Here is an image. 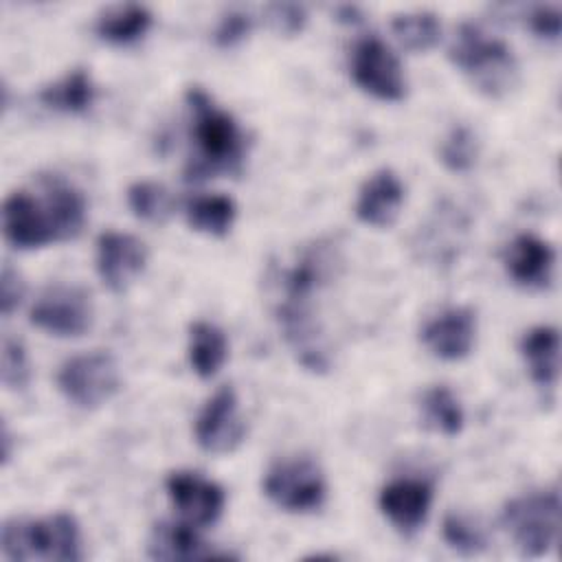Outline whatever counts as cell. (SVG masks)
I'll return each mask as SVG.
<instances>
[{
	"instance_id": "cell-12",
	"label": "cell",
	"mask_w": 562,
	"mask_h": 562,
	"mask_svg": "<svg viewBox=\"0 0 562 562\" xmlns=\"http://www.w3.org/2000/svg\"><path fill=\"white\" fill-rule=\"evenodd\" d=\"M145 244L119 231H105L97 237V272L112 292H123L145 270Z\"/></svg>"
},
{
	"instance_id": "cell-29",
	"label": "cell",
	"mask_w": 562,
	"mask_h": 562,
	"mask_svg": "<svg viewBox=\"0 0 562 562\" xmlns=\"http://www.w3.org/2000/svg\"><path fill=\"white\" fill-rule=\"evenodd\" d=\"M2 384L9 391H22L29 380H31V364H29V356L24 345L13 338V336H4L2 338Z\"/></svg>"
},
{
	"instance_id": "cell-18",
	"label": "cell",
	"mask_w": 562,
	"mask_h": 562,
	"mask_svg": "<svg viewBox=\"0 0 562 562\" xmlns=\"http://www.w3.org/2000/svg\"><path fill=\"white\" fill-rule=\"evenodd\" d=\"M147 555L151 560H206V558H226V553H215L198 533V527L180 520L156 522L149 542Z\"/></svg>"
},
{
	"instance_id": "cell-19",
	"label": "cell",
	"mask_w": 562,
	"mask_h": 562,
	"mask_svg": "<svg viewBox=\"0 0 562 562\" xmlns=\"http://www.w3.org/2000/svg\"><path fill=\"white\" fill-rule=\"evenodd\" d=\"M520 353L538 386H553L560 373V334L551 325H538L520 338Z\"/></svg>"
},
{
	"instance_id": "cell-32",
	"label": "cell",
	"mask_w": 562,
	"mask_h": 562,
	"mask_svg": "<svg viewBox=\"0 0 562 562\" xmlns=\"http://www.w3.org/2000/svg\"><path fill=\"white\" fill-rule=\"evenodd\" d=\"M529 29L544 40H558L562 31V13L553 4H536L527 13Z\"/></svg>"
},
{
	"instance_id": "cell-14",
	"label": "cell",
	"mask_w": 562,
	"mask_h": 562,
	"mask_svg": "<svg viewBox=\"0 0 562 562\" xmlns=\"http://www.w3.org/2000/svg\"><path fill=\"white\" fill-rule=\"evenodd\" d=\"M378 505L400 533L411 536L428 518L432 505V485L424 479H395L380 490Z\"/></svg>"
},
{
	"instance_id": "cell-22",
	"label": "cell",
	"mask_w": 562,
	"mask_h": 562,
	"mask_svg": "<svg viewBox=\"0 0 562 562\" xmlns=\"http://www.w3.org/2000/svg\"><path fill=\"white\" fill-rule=\"evenodd\" d=\"M37 97L50 110L66 114H83L94 103L97 88L83 68H75L59 81L44 86Z\"/></svg>"
},
{
	"instance_id": "cell-11",
	"label": "cell",
	"mask_w": 562,
	"mask_h": 562,
	"mask_svg": "<svg viewBox=\"0 0 562 562\" xmlns=\"http://www.w3.org/2000/svg\"><path fill=\"white\" fill-rule=\"evenodd\" d=\"M4 239L20 250L42 248L55 241V231L42 200L29 191H13L2 202Z\"/></svg>"
},
{
	"instance_id": "cell-5",
	"label": "cell",
	"mask_w": 562,
	"mask_h": 562,
	"mask_svg": "<svg viewBox=\"0 0 562 562\" xmlns=\"http://www.w3.org/2000/svg\"><path fill=\"white\" fill-rule=\"evenodd\" d=\"M121 384L119 364L112 353L90 351L68 358L57 371V386L64 397L81 408L105 404Z\"/></svg>"
},
{
	"instance_id": "cell-16",
	"label": "cell",
	"mask_w": 562,
	"mask_h": 562,
	"mask_svg": "<svg viewBox=\"0 0 562 562\" xmlns=\"http://www.w3.org/2000/svg\"><path fill=\"white\" fill-rule=\"evenodd\" d=\"M404 202V184L393 169L373 171L360 187L356 200V215L360 222L386 228L395 222Z\"/></svg>"
},
{
	"instance_id": "cell-15",
	"label": "cell",
	"mask_w": 562,
	"mask_h": 562,
	"mask_svg": "<svg viewBox=\"0 0 562 562\" xmlns=\"http://www.w3.org/2000/svg\"><path fill=\"white\" fill-rule=\"evenodd\" d=\"M555 263V250L549 241L538 235L520 233L505 250V268L509 277L531 290H542L551 283Z\"/></svg>"
},
{
	"instance_id": "cell-27",
	"label": "cell",
	"mask_w": 562,
	"mask_h": 562,
	"mask_svg": "<svg viewBox=\"0 0 562 562\" xmlns=\"http://www.w3.org/2000/svg\"><path fill=\"white\" fill-rule=\"evenodd\" d=\"M479 140L468 125H454L443 136L439 147V160L454 173H465L476 165Z\"/></svg>"
},
{
	"instance_id": "cell-17",
	"label": "cell",
	"mask_w": 562,
	"mask_h": 562,
	"mask_svg": "<svg viewBox=\"0 0 562 562\" xmlns=\"http://www.w3.org/2000/svg\"><path fill=\"white\" fill-rule=\"evenodd\" d=\"M40 184L44 191L42 202L55 231V241L77 237L86 224V200L81 191L55 173L42 176Z\"/></svg>"
},
{
	"instance_id": "cell-21",
	"label": "cell",
	"mask_w": 562,
	"mask_h": 562,
	"mask_svg": "<svg viewBox=\"0 0 562 562\" xmlns=\"http://www.w3.org/2000/svg\"><path fill=\"white\" fill-rule=\"evenodd\" d=\"M187 351H189L191 369L200 378L209 380L226 362L228 340H226L224 331L217 325H213L209 321H195L189 327V347H187Z\"/></svg>"
},
{
	"instance_id": "cell-1",
	"label": "cell",
	"mask_w": 562,
	"mask_h": 562,
	"mask_svg": "<svg viewBox=\"0 0 562 562\" xmlns=\"http://www.w3.org/2000/svg\"><path fill=\"white\" fill-rule=\"evenodd\" d=\"M184 101L191 112V138L195 143L184 178L202 180L217 173H237L246 156V136L233 114L217 108L200 86H191Z\"/></svg>"
},
{
	"instance_id": "cell-24",
	"label": "cell",
	"mask_w": 562,
	"mask_h": 562,
	"mask_svg": "<svg viewBox=\"0 0 562 562\" xmlns=\"http://www.w3.org/2000/svg\"><path fill=\"white\" fill-rule=\"evenodd\" d=\"M422 413H424L426 426L446 437H454L463 430V422H465L463 408L457 395L443 384H437L424 391Z\"/></svg>"
},
{
	"instance_id": "cell-20",
	"label": "cell",
	"mask_w": 562,
	"mask_h": 562,
	"mask_svg": "<svg viewBox=\"0 0 562 562\" xmlns=\"http://www.w3.org/2000/svg\"><path fill=\"white\" fill-rule=\"evenodd\" d=\"M151 11L136 2L114 4L99 13L94 22V31L101 40L110 44H134L138 42L151 26Z\"/></svg>"
},
{
	"instance_id": "cell-25",
	"label": "cell",
	"mask_w": 562,
	"mask_h": 562,
	"mask_svg": "<svg viewBox=\"0 0 562 562\" xmlns=\"http://www.w3.org/2000/svg\"><path fill=\"white\" fill-rule=\"evenodd\" d=\"M391 31L408 50H428L439 42L441 24L432 11H408L393 15Z\"/></svg>"
},
{
	"instance_id": "cell-4",
	"label": "cell",
	"mask_w": 562,
	"mask_h": 562,
	"mask_svg": "<svg viewBox=\"0 0 562 562\" xmlns=\"http://www.w3.org/2000/svg\"><path fill=\"white\" fill-rule=\"evenodd\" d=\"M516 549L525 558L544 555L560 531V492L540 490L512 498L501 516Z\"/></svg>"
},
{
	"instance_id": "cell-6",
	"label": "cell",
	"mask_w": 562,
	"mask_h": 562,
	"mask_svg": "<svg viewBox=\"0 0 562 562\" xmlns=\"http://www.w3.org/2000/svg\"><path fill=\"white\" fill-rule=\"evenodd\" d=\"M29 318L35 327L53 336H81L92 327L94 321L92 296L81 285L53 283L40 292L37 301L29 312Z\"/></svg>"
},
{
	"instance_id": "cell-28",
	"label": "cell",
	"mask_w": 562,
	"mask_h": 562,
	"mask_svg": "<svg viewBox=\"0 0 562 562\" xmlns=\"http://www.w3.org/2000/svg\"><path fill=\"white\" fill-rule=\"evenodd\" d=\"M441 533L448 547L461 555H476L487 547L483 527H479L472 518L457 512H450L443 516Z\"/></svg>"
},
{
	"instance_id": "cell-35",
	"label": "cell",
	"mask_w": 562,
	"mask_h": 562,
	"mask_svg": "<svg viewBox=\"0 0 562 562\" xmlns=\"http://www.w3.org/2000/svg\"><path fill=\"white\" fill-rule=\"evenodd\" d=\"M338 13L342 15V18H340L342 22H358V20H360V18H358V9H356V7H349V4H347V7H338Z\"/></svg>"
},
{
	"instance_id": "cell-31",
	"label": "cell",
	"mask_w": 562,
	"mask_h": 562,
	"mask_svg": "<svg viewBox=\"0 0 562 562\" xmlns=\"http://www.w3.org/2000/svg\"><path fill=\"white\" fill-rule=\"evenodd\" d=\"M252 29V18L244 11H228L217 29H215V44L222 46V48H228V46H235L239 44Z\"/></svg>"
},
{
	"instance_id": "cell-30",
	"label": "cell",
	"mask_w": 562,
	"mask_h": 562,
	"mask_svg": "<svg viewBox=\"0 0 562 562\" xmlns=\"http://www.w3.org/2000/svg\"><path fill=\"white\" fill-rule=\"evenodd\" d=\"M266 18L274 31H279L283 35H296L305 26L307 13H305V7H301V4L274 2V4L266 7Z\"/></svg>"
},
{
	"instance_id": "cell-7",
	"label": "cell",
	"mask_w": 562,
	"mask_h": 562,
	"mask_svg": "<svg viewBox=\"0 0 562 562\" xmlns=\"http://www.w3.org/2000/svg\"><path fill=\"white\" fill-rule=\"evenodd\" d=\"M325 492L323 472L307 457L277 461L263 476V494L285 512H314L323 505Z\"/></svg>"
},
{
	"instance_id": "cell-10",
	"label": "cell",
	"mask_w": 562,
	"mask_h": 562,
	"mask_svg": "<svg viewBox=\"0 0 562 562\" xmlns=\"http://www.w3.org/2000/svg\"><path fill=\"white\" fill-rule=\"evenodd\" d=\"M165 487L180 518L193 527H209L224 512V490L198 472H171L165 481Z\"/></svg>"
},
{
	"instance_id": "cell-26",
	"label": "cell",
	"mask_w": 562,
	"mask_h": 562,
	"mask_svg": "<svg viewBox=\"0 0 562 562\" xmlns=\"http://www.w3.org/2000/svg\"><path fill=\"white\" fill-rule=\"evenodd\" d=\"M127 204L132 213L145 222L160 224L171 213L169 191L154 180H138L127 189Z\"/></svg>"
},
{
	"instance_id": "cell-9",
	"label": "cell",
	"mask_w": 562,
	"mask_h": 562,
	"mask_svg": "<svg viewBox=\"0 0 562 562\" xmlns=\"http://www.w3.org/2000/svg\"><path fill=\"white\" fill-rule=\"evenodd\" d=\"M193 432L198 446L211 454L233 452L241 443L246 435V424L239 415L233 386H220L206 400L195 417Z\"/></svg>"
},
{
	"instance_id": "cell-13",
	"label": "cell",
	"mask_w": 562,
	"mask_h": 562,
	"mask_svg": "<svg viewBox=\"0 0 562 562\" xmlns=\"http://www.w3.org/2000/svg\"><path fill=\"white\" fill-rule=\"evenodd\" d=\"M476 340V316L470 307H446L422 327V342L441 360L465 358Z\"/></svg>"
},
{
	"instance_id": "cell-2",
	"label": "cell",
	"mask_w": 562,
	"mask_h": 562,
	"mask_svg": "<svg viewBox=\"0 0 562 562\" xmlns=\"http://www.w3.org/2000/svg\"><path fill=\"white\" fill-rule=\"evenodd\" d=\"M448 55L485 97H505L518 81V61L512 48L472 22H463L457 29Z\"/></svg>"
},
{
	"instance_id": "cell-33",
	"label": "cell",
	"mask_w": 562,
	"mask_h": 562,
	"mask_svg": "<svg viewBox=\"0 0 562 562\" xmlns=\"http://www.w3.org/2000/svg\"><path fill=\"white\" fill-rule=\"evenodd\" d=\"M26 283L22 274L9 263H2V274H0V310L4 316H9L24 299Z\"/></svg>"
},
{
	"instance_id": "cell-23",
	"label": "cell",
	"mask_w": 562,
	"mask_h": 562,
	"mask_svg": "<svg viewBox=\"0 0 562 562\" xmlns=\"http://www.w3.org/2000/svg\"><path fill=\"white\" fill-rule=\"evenodd\" d=\"M237 215V206L228 195L209 193V195H195L184 206V217L191 228L222 237L231 231Z\"/></svg>"
},
{
	"instance_id": "cell-8",
	"label": "cell",
	"mask_w": 562,
	"mask_h": 562,
	"mask_svg": "<svg viewBox=\"0 0 562 562\" xmlns=\"http://www.w3.org/2000/svg\"><path fill=\"white\" fill-rule=\"evenodd\" d=\"M351 77L364 92L382 101H400L406 94L402 64L378 35H364L356 42L351 53Z\"/></svg>"
},
{
	"instance_id": "cell-34",
	"label": "cell",
	"mask_w": 562,
	"mask_h": 562,
	"mask_svg": "<svg viewBox=\"0 0 562 562\" xmlns=\"http://www.w3.org/2000/svg\"><path fill=\"white\" fill-rule=\"evenodd\" d=\"M9 459H11V435L7 426H2V463H7Z\"/></svg>"
},
{
	"instance_id": "cell-3",
	"label": "cell",
	"mask_w": 562,
	"mask_h": 562,
	"mask_svg": "<svg viewBox=\"0 0 562 562\" xmlns=\"http://www.w3.org/2000/svg\"><path fill=\"white\" fill-rule=\"evenodd\" d=\"M0 544L2 553L15 562H79L83 558L79 525L75 516L64 512H57L42 520H7L2 525Z\"/></svg>"
}]
</instances>
